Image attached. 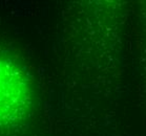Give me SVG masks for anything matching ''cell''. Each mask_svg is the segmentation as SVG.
<instances>
[{
  "label": "cell",
  "mask_w": 146,
  "mask_h": 136,
  "mask_svg": "<svg viewBox=\"0 0 146 136\" xmlns=\"http://www.w3.org/2000/svg\"><path fill=\"white\" fill-rule=\"evenodd\" d=\"M27 87L21 70L0 59V122L16 120L24 112Z\"/></svg>",
  "instance_id": "6da1fadb"
}]
</instances>
